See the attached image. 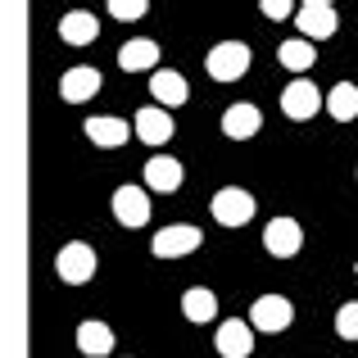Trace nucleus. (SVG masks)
I'll use <instances>...</instances> for the list:
<instances>
[{
  "label": "nucleus",
  "instance_id": "1",
  "mask_svg": "<svg viewBox=\"0 0 358 358\" xmlns=\"http://www.w3.org/2000/svg\"><path fill=\"white\" fill-rule=\"evenodd\" d=\"M204 69H209L213 82H236L250 73V45L241 41H218L209 50V59H204Z\"/></svg>",
  "mask_w": 358,
  "mask_h": 358
},
{
  "label": "nucleus",
  "instance_id": "2",
  "mask_svg": "<svg viewBox=\"0 0 358 358\" xmlns=\"http://www.w3.org/2000/svg\"><path fill=\"white\" fill-rule=\"evenodd\" d=\"M55 272H59V281H69V286L91 281L96 277V250H91L87 241H69L59 254H55Z\"/></svg>",
  "mask_w": 358,
  "mask_h": 358
},
{
  "label": "nucleus",
  "instance_id": "3",
  "mask_svg": "<svg viewBox=\"0 0 358 358\" xmlns=\"http://www.w3.org/2000/svg\"><path fill=\"white\" fill-rule=\"evenodd\" d=\"M209 209H213V222H218V227H245L259 204H254V195L241 191V186H222V191L213 195Z\"/></svg>",
  "mask_w": 358,
  "mask_h": 358
},
{
  "label": "nucleus",
  "instance_id": "4",
  "mask_svg": "<svg viewBox=\"0 0 358 358\" xmlns=\"http://www.w3.org/2000/svg\"><path fill=\"white\" fill-rule=\"evenodd\" d=\"M290 322H295V304H290L286 295H259L254 299V308H250V327L254 331L277 336V331H286Z\"/></svg>",
  "mask_w": 358,
  "mask_h": 358
},
{
  "label": "nucleus",
  "instance_id": "5",
  "mask_svg": "<svg viewBox=\"0 0 358 358\" xmlns=\"http://www.w3.org/2000/svg\"><path fill=\"white\" fill-rule=\"evenodd\" d=\"M200 227H191V222H173V227H164L155 241H150V254L155 259H186V254L200 250Z\"/></svg>",
  "mask_w": 358,
  "mask_h": 358
},
{
  "label": "nucleus",
  "instance_id": "6",
  "mask_svg": "<svg viewBox=\"0 0 358 358\" xmlns=\"http://www.w3.org/2000/svg\"><path fill=\"white\" fill-rule=\"evenodd\" d=\"M295 23L304 41H327V36H336V5L331 0H304Z\"/></svg>",
  "mask_w": 358,
  "mask_h": 358
},
{
  "label": "nucleus",
  "instance_id": "7",
  "mask_svg": "<svg viewBox=\"0 0 358 358\" xmlns=\"http://www.w3.org/2000/svg\"><path fill=\"white\" fill-rule=\"evenodd\" d=\"M317 109H322V91H317L308 78H295L286 91H281V114L290 122H308Z\"/></svg>",
  "mask_w": 358,
  "mask_h": 358
},
{
  "label": "nucleus",
  "instance_id": "8",
  "mask_svg": "<svg viewBox=\"0 0 358 358\" xmlns=\"http://www.w3.org/2000/svg\"><path fill=\"white\" fill-rule=\"evenodd\" d=\"M299 245H304V227H299L295 218H272L268 227H263V250H268L272 259H295Z\"/></svg>",
  "mask_w": 358,
  "mask_h": 358
},
{
  "label": "nucleus",
  "instance_id": "9",
  "mask_svg": "<svg viewBox=\"0 0 358 358\" xmlns=\"http://www.w3.org/2000/svg\"><path fill=\"white\" fill-rule=\"evenodd\" d=\"M114 218L122 227H145L150 222V195L141 186H118L114 191Z\"/></svg>",
  "mask_w": 358,
  "mask_h": 358
},
{
  "label": "nucleus",
  "instance_id": "10",
  "mask_svg": "<svg viewBox=\"0 0 358 358\" xmlns=\"http://www.w3.org/2000/svg\"><path fill=\"white\" fill-rule=\"evenodd\" d=\"M150 96L159 100V109H177L191 100V87H186V78L177 69H159L150 73Z\"/></svg>",
  "mask_w": 358,
  "mask_h": 358
},
{
  "label": "nucleus",
  "instance_id": "11",
  "mask_svg": "<svg viewBox=\"0 0 358 358\" xmlns=\"http://www.w3.org/2000/svg\"><path fill=\"white\" fill-rule=\"evenodd\" d=\"M213 345H218L222 358H250L254 354V327L241 322V317H231V322L218 327V336H213Z\"/></svg>",
  "mask_w": 358,
  "mask_h": 358
},
{
  "label": "nucleus",
  "instance_id": "12",
  "mask_svg": "<svg viewBox=\"0 0 358 358\" xmlns=\"http://www.w3.org/2000/svg\"><path fill=\"white\" fill-rule=\"evenodd\" d=\"M131 127H136V136L145 141V145H164V141L177 131V127H173V114H168V109H159V105H145V109H136Z\"/></svg>",
  "mask_w": 358,
  "mask_h": 358
},
{
  "label": "nucleus",
  "instance_id": "13",
  "mask_svg": "<svg viewBox=\"0 0 358 358\" xmlns=\"http://www.w3.org/2000/svg\"><path fill=\"white\" fill-rule=\"evenodd\" d=\"M100 87H105L100 69H87V64H78V69H69V73H64V82H59V96L69 100V105H82V100H91Z\"/></svg>",
  "mask_w": 358,
  "mask_h": 358
},
{
  "label": "nucleus",
  "instance_id": "14",
  "mask_svg": "<svg viewBox=\"0 0 358 358\" xmlns=\"http://www.w3.org/2000/svg\"><path fill=\"white\" fill-rule=\"evenodd\" d=\"M155 59H159V45L150 41V36H136V41H127L118 50V69L122 73H159Z\"/></svg>",
  "mask_w": 358,
  "mask_h": 358
},
{
  "label": "nucleus",
  "instance_id": "15",
  "mask_svg": "<svg viewBox=\"0 0 358 358\" xmlns=\"http://www.w3.org/2000/svg\"><path fill=\"white\" fill-rule=\"evenodd\" d=\"M59 36H64V45H91V41L100 36L96 14H87V9H73V14H64V18H59Z\"/></svg>",
  "mask_w": 358,
  "mask_h": 358
},
{
  "label": "nucleus",
  "instance_id": "16",
  "mask_svg": "<svg viewBox=\"0 0 358 358\" xmlns=\"http://www.w3.org/2000/svg\"><path fill=\"white\" fill-rule=\"evenodd\" d=\"M87 136H91V145H100V150H118L122 141L131 136V127L122 118L105 114V118H87Z\"/></svg>",
  "mask_w": 358,
  "mask_h": 358
},
{
  "label": "nucleus",
  "instance_id": "17",
  "mask_svg": "<svg viewBox=\"0 0 358 358\" xmlns=\"http://www.w3.org/2000/svg\"><path fill=\"white\" fill-rule=\"evenodd\" d=\"M145 186L150 191H177V186H182V164H177V159H168V155H155L145 164Z\"/></svg>",
  "mask_w": 358,
  "mask_h": 358
},
{
  "label": "nucleus",
  "instance_id": "18",
  "mask_svg": "<svg viewBox=\"0 0 358 358\" xmlns=\"http://www.w3.org/2000/svg\"><path fill=\"white\" fill-rule=\"evenodd\" d=\"M78 350L87 354V358L114 354V327H105V322H82L78 327Z\"/></svg>",
  "mask_w": 358,
  "mask_h": 358
},
{
  "label": "nucleus",
  "instance_id": "19",
  "mask_svg": "<svg viewBox=\"0 0 358 358\" xmlns=\"http://www.w3.org/2000/svg\"><path fill=\"white\" fill-rule=\"evenodd\" d=\"M259 127H263V114L254 105H231L227 114H222V131H227L231 141H250Z\"/></svg>",
  "mask_w": 358,
  "mask_h": 358
},
{
  "label": "nucleus",
  "instance_id": "20",
  "mask_svg": "<svg viewBox=\"0 0 358 358\" xmlns=\"http://www.w3.org/2000/svg\"><path fill=\"white\" fill-rule=\"evenodd\" d=\"M182 313L191 317V322H213V317H218V295L204 290V286H191L182 295Z\"/></svg>",
  "mask_w": 358,
  "mask_h": 358
},
{
  "label": "nucleus",
  "instance_id": "21",
  "mask_svg": "<svg viewBox=\"0 0 358 358\" xmlns=\"http://www.w3.org/2000/svg\"><path fill=\"white\" fill-rule=\"evenodd\" d=\"M327 114H331L336 122H354L358 118V87H354V82L331 87V96H327Z\"/></svg>",
  "mask_w": 358,
  "mask_h": 358
},
{
  "label": "nucleus",
  "instance_id": "22",
  "mask_svg": "<svg viewBox=\"0 0 358 358\" xmlns=\"http://www.w3.org/2000/svg\"><path fill=\"white\" fill-rule=\"evenodd\" d=\"M277 59L286 64L290 73H304V69H313V59H317V50H313V41H304V36H295V41H281V50H277Z\"/></svg>",
  "mask_w": 358,
  "mask_h": 358
},
{
  "label": "nucleus",
  "instance_id": "23",
  "mask_svg": "<svg viewBox=\"0 0 358 358\" xmlns=\"http://www.w3.org/2000/svg\"><path fill=\"white\" fill-rule=\"evenodd\" d=\"M336 336H341V341H358V299L341 304V313H336Z\"/></svg>",
  "mask_w": 358,
  "mask_h": 358
},
{
  "label": "nucleus",
  "instance_id": "24",
  "mask_svg": "<svg viewBox=\"0 0 358 358\" xmlns=\"http://www.w3.org/2000/svg\"><path fill=\"white\" fill-rule=\"evenodd\" d=\"M145 0H109V14H114V18H141V14H145Z\"/></svg>",
  "mask_w": 358,
  "mask_h": 358
},
{
  "label": "nucleus",
  "instance_id": "25",
  "mask_svg": "<svg viewBox=\"0 0 358 358\" xmlns=\"http://www.w3.org/2000/svg\"><path fill=\"white\" fill-rule=\"evenodd\" d=\"M263 14L268 18H295L299 5H290V0H263Z\"/></svg>",
  "mask_w": 358,
  "mask_h": 358
},
{
  "label": "nucleus",
  "instance_id": "26",
  "mask_svg": "<svg viewBox=\"0 0 358 358\" xmlns=\"http://www.w3.org/2000/svg\"><path fill=\"white\" fill-rule=\"evenodd\" d=\"M354 272H358V268H354Z\"/></svg>",
  "mask_w": 358,
  "mask_h": 358
}]
</instances>
